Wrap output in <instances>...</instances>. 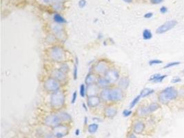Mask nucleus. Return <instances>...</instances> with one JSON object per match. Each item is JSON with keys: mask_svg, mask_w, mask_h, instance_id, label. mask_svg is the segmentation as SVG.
Returning <instances> with one entry per match:
<instances>
[{"mask_svg": "<svg viewBox=\"0 0 184 138\" xmlns=\"http://www.w3.org/2000/svg\"><path fill=\"white\" fill-rule=\"evenodd\" d=\"M65 102L66 96L63 91L59 90L51 94L50 99V105L53 109H60L64 106Z\"/></svg>", "mask_w": 184, "mask_h": 138, "instance_id": "nucleus-3", "label": "nucleus"}, {"mask_svg": "<svg viewBox=\"0 0 184 138\" xmlns=\"http://www.w3.org/2000/svg\"><path fill=\"white\" fill-rule=\"evenodd\" d=\"M117 113V110L115 106H108L104 108V115L108 118H113Z\"/></svg>", "mask_w": 184, "mask_h": 138, "instance_id": "nucleus-17", "label": "nucleus"}, {"mask_svg": "<svg viewBox=\"0 0 184 138\" xmlns=\"http://www.w3.org/2000/svg\"><path fill=\"white\" fill-rule=\"evenodd\" d=\"M96 84L97 85L99 88H109V86H111L110 82L105 78L104 76H99L98 77L97 81Z\"/></svg>", "mask_w": 184, "mask_h": 138, "instance_id": "nucleus-20", "label": "nucleus"}, {"mask_svg": "<svg viewBox=\"0 0 184 138\" xmlns=\"http://www.w3.org/2000/svg\"><path fill=\"white\" fill-rule=\"evenodd\" d=\"M78 66H79V58L77 57H75V64L73 66V79L76 80L78 78Z\"/></svg>", "mask_w": 184, "mask_h": 138, "instance_id": "nucleus-27", "label": "nucleus"}, {"mask_svg": "<svg viewBox=\"0 0 184 138\" xmlns=\"http://www.w3.org/2000/svg\"><path fill=\"white\" fill-rule=\"evenodd\" d=\"M44 123L48 126L55 128L62 124V122L57 113H52L44 118Z\"/></svg>", "mask_w": 184, "mask_h": 138, "instance_id": "nucleus-7", "label": "nucleus"}, {"mask_svg": "<svg viewBox=\"0 0 184 138\" xmlns=\"http://www.w3.org/2000/svg\"><path fill=\"white\" fill-rule=\"evenodd\" d=\"M180 64H181V63H180L179 62H169V63H167V64H165V66H163V68H164V69H165V68H171V67L179 65Z\"/></svg>", "mask_w": 184, "mask_h": 138, "instance_id": "nucleus-33", "label": "nucleus"}, {"mask_svg": "<svg viewBox=\"0 0 184 138\" xmlns=\"http://www.w3.org/2000/svg\"><path fill=\"white\" fill-rule=\"evenodd\" d=\"M44 138H56V137L54 133L48 132L44 135Z\"/></svg>", "mask_w": 184, "mask_h": 138, "instance_id": "nucleus-39", "label": "nucleus"}, {"mask_svg": "<svg viewBox=\"0 0 184 138\" xmlns=\"http://www.w3.org/2000/svg\"><path fill=\"white\" fill-rule=\"evenodd\" d=\"M178 98V90L175 87H167L165 89L159 92L158 94V101L162 104H167L172 100Z\"/></svg>", "mask_w": 184, "mask_h": 138, "instance_id": "nucleus-1", "label": "nucleus"}, {"mask_svg": "<svg viewBox=\"0 0 184 138\" xmlns=\"http://www.w3.org/2000/svg\"><path fill=\"white\" fill-rule=\"evenodd\" d=\"M50 77L55 79V80H58L61 83L65 82L67 80L66 73H65L64 72L61 70L60 68L53 69V70L50 72Z\"/></svg>", "mask_w": 184, "mask_h": 138, "instance_id": "nucleus-12", "label": "nucleus"}, {"mask_svg": "<svg viewBox=\"0 0 184 138\" xmlns=\"http://www.w3.org/2000/svg\"><path fill=\"white\" fill-rule=\"evenodd\" d=\"M110 69V65L105 60L98 61L93 66V72L99 75V76H103L106 72Z\"/></svg>", "mask_w": 184, "mask_h": 138, "instance_id": "nucleus-5", "label": "nucleus"}, {"mask_svg": "<svg viewBox=\"0 0 184 138\" xmlns=\"http://www.w3.org/2000/svg\"><path fill=\"white\" fill-rule=\"evenodd\" d=\"M78 5L79 6V8L83 9V8L86 6V0H79V1Z\"/></svg>", "mask_w": 184, "mask_h": 138, "instance_id": "nucleus-38", "label": "nucleus"}, {"mask_svg": "<svg viewBox=\"0 0 184 138\" xmlns=\"http://www.w3.org/2000/svg\"><path fill=\"white\" fill-rule=\"evenodd\" d=\"M93 121H102L101 119H100V118H98V117H93Z\"/></svg>", "mask_w": 184, "mask_h": 138, "instance_id": "nucleus-49", "label": "nucleus"}, {"mask_svg": "<svg viewBox=\"0 0 184 138\" xmlns=\"http://www.w3.org/2000/svg\"><path fill=\"white\" fill-rule=\"evenodd\" d=\"M53 21L55 23L60 24H64L66 23V20L59 13H56L53 15Z\"/></svg>", "mask_w": 184, "mask_h": 138, "instance_id": "nucleus-24", "label": "nucleus"}, {"mask_svg": "<svg viewBox=\"0 0 184 138\" xmlns=\"http://www.w3.org/2000/svg\"><path fill=\"white\" fill-rule=\"evenodd\" d=\"M50 31H51L52 33L57 37V39H60V40H63L66 37V33L64 31V28L62 24H57V23L54 22L50 26Z\"/></svg>", "mask_w": 184, "mask_h": 138, "instance_id": "nucleus-6", "label": "nucleus"}, {"mask_svg": "<svg viewBox=\"0 0 184 138\" xmlns=\"http://www.w3.org/2000/svg\"><path fill=\"white\" fill-rule=\"evenodd\" d=\"M48 55L52 61L57 63H62L66 60V53L64 49L60 46H54L48 52Z\"/></svg>", "mask_w": 184, "mask_h": 138, "instance_id": "nucleus-2", "label": "nucleus"}, {"mask_svg": "<svg viewBox=\"0 0 184 138\" xmlns=\"http://www.w3.org/2000/svg\"><path fill=\"white\" fill-rule=\"evenodd\" d=\"M124 97V91L119 87L111 88L110 91V102H118L123 100Z\"/></svg>", "mask_w": 184, "mask_h": 138, "instance_id": "nucleus-8", "label": "nucleus"}, {"mask_svg": "<svg viewBox=\"0 0 184 138\" xmlns=\"http://www.w3.org/2000/svg\"><path fill=\"white\" fill-rule=\"evenodd\" d=\"M82 106H83V109L85 110V111H88V105H87V104H85V103H83L82 104Z\"/></svg>", "mask_w": 184, "mask_h": 138, "instance_id": "nucleus-46", "label": "nucleus"}, {"mask_svg": "<svg viewBox=\"0 0 184 138\" xmlns=\"http://www.w3.org/2000/svg\"><path fill=\"white\" fill-rule=\"evenodd\" d=\"M77 99V92L75 91H74L73 95H72V98H71V101H70V103H71L72 104H74L76 102Z\"/></svg>", "mask_w": 184, "mask_h": 138, "instance_id": "nucleus-36", "label": "nucleus"}, {"mask_svg": "<svg viewBox=\"0 0 184 138\" xmlns=\"http://www.w3.org/2000/svg\"><path fill=\"white\" fill-rule=\"evenodd\" d=\"M163 0H150V2L152 4H159L163 2Z\"/></svg>", "mask_w": 184, "mask_h": 138, "instance_id": "nucleus-43", "label": "nucleus"}, {"mask_svg": "<svg viewBox=\"0 0 184 138\" xmlns=\"http://www.w3.org/2000/svg\"><path fill=\"white\" fill-rule=\"evenodd\" d=\"M62 123H68L72 121V117L66 111H59L57 113Z\"/></svg>", "mask_w": 184, "mask_h": 138, "instance_id": "nucleus-22", "label": "nucleus"}, {"mask_svg": "<svg viewBox=\"0 0 184 138\" xmlns=\"http://www.w3.org/2000/svg\"><path fill=\"white\" fill-rule=\"evenodd\" d=\"M61 70H62L63 72H64L65 73H68L69 71H70V67L68 64L64 63V62H62V63H60V68Z\"/></svg>", "mask_w": 184, "mask_h": 138, "instance_id": "nucleus-32", "label": "nucleus"}, {"mask_svg": "<svg viewBox=\"0 0 184 138\" xmlns=\"http://www.w3.org/2000/svg\"><path fill=\"white\" fill-rule=\"evenodd\" d=\"M41 1H42V3H44V4H50V3H51L53 0H41Z\"/></svg>", "mask_w": 184, "mask_h": 138, "instance_id": "nucleus-45", "label": "nucleus"}, {"mask_svg": "<svg viewBox=\"0 0 184 138\" xmlns=\"http://www.w3.org/2000/svg\"><path fill=\"white\" fill-rule=\"evenodd\" d=\"M154 93V91L153 89L150 88H144L143 90H141V93H140V95L141 97V98H145L146 97L149 96V95H152V93Z\"/></svg>", "mask_w": 184, "mask_h": 138, "instance_id": "nucleus-26", "label": "nucleus"}, {"mask_svg": "<svg viewBox=\"0 0 184 138\" xmlns=\"http://www.w3.org/2000/svg\"><path fill=\"white\" fill-rule=\"evenodd\" d=\"M99 127V124L97 123H93V124H90L89 125H88V132L90 134H95L97 131H98Z\"/></svg>", "mask_w": 184, "mask_h": 138, "instance_id": "nucleus-25", "label": "nucleus"}, {"mask_svg": "<svg viewBox=\"0 0 184 138\" xmlns=\"http://www.w3.org/2000/svg\"><path fill=\"white\" fill-rule=\"evenodd\" d=\"M177 24V22L176 20H170L167 22L163 23L162 25L159 26L156 30V33L157 34H163L167 31H170L171 29H174Z\"/></svg>", "mask_w": 184, "mask_h": 138, "instance_id": "nucleus-10", "label": "nucleus"}, {"mask_svg": "<svg viewBox=\"0 0 184 138\" xmlns=\"http://www.w3.org/2000/svg\"><path fill=\"white\" fill-rule=\"evenodd\" d=\"M163 63V61L158 60V59H154V60H152L149 61L148 64L150 66H154V65H158L161 64Z\"/></svg>", "mask_w": 184, "mask_h": 138, "instance_id": "nucleus-34", "label": "nucleus"}, {"mask_svg": "<svg viewBox=\"0 0 184 138\" xmlns=\"http://www.w3.org/2000/svg\"><path fill=\"white\" fill-rule=\"evenodd\" d=\"M148 107L149 111H150V113H152L155 111H157V110L159 109L161 107L160 104L157 102H152L149 105H148Z\"/></svg>", "mask_w": 184, "mask_h": 138, "instance_id": "nucleus-28", "label": "nucleus"}, {"mask_svg": "<svg viewBox=\"0 0 184 138\" xmlns=\"http://www.w3.org/2000/svg\"><path fill=\"white\" fill-rule=\"evenodd\" d=\"M61 87H62V83L50 76L46 79L44 82V88L48 93H55L60 90Z\"/></svg>", "mask_w": 184, "mask_h": 138, "instance_id": "nucleus-4", "label": "nucleus"}, {"mask_svg": "<svg viewBox=\"0 0 184 138\" xmlns=\"http://www.w3.org/2000/svg\"><path fill=\"white\" fill-rule=\"evenodd\" d=\"M123 1H125L126 3H128V4L132 2V0H123Z\"/></svg>", "mask_w": 184, "mask_h": 138, "instance_id": "nucleus-50", "label": "nucleus"}, {"mask_svg": "<svg viewBox=\"0 0 184 138\" xmlns=\"http://www.w3.org/2000/svg\"><path fill=\"white\" fill-rule=\"evenodd\" d=\"M141 99V97L140 94L137 95V96H136L135 98H134V99L131 101V102L130 103V105H129L130 109H132V108H134V106H135L136 105H137V104L139 102V101H140Z\"/></svg>", "mask_w": 184, "mask_h": 138, "instance_id": "nucleus-30", "label": "nucleus"}, {"mask_svg": "<svg viewBox=\"0 0 184 138\" xmlns=\"http://www.w3.org/2000/svg\"><path fill=\"white\" fill-rule=\"evenodd\" d=\"M101 98L98 95L88 97V98H87V105L90 108L97 107L99 105L101 104Z\"/></svg>", "mask_w": 184, "mask_h": 138, "instance_id": "nucleus-13", "label": "nucleus"}, {"mask_svg": "<svg viewBox=\"0 0 184 138\" xmlns=\"http://www.w3.org/2000/svg\"><path fill=\"white\" fill-rule=\"evenodd\" d=\"M178 97L181 98H184V86L181 87L178 90Z\"/></svg>", "mask_w": 184, "mask_h": 138, "instance_id": "nucleus-37", "label": "nucleus"}, {"mask_svg": "<svg viewBox=\"0 0 184 138\" xmlns=\"http://www.w3.org/2000/svg\"><path fill=\"white\" fill-rule=\"evenodd\" d=\"M103 76L110 82L111 84H115V82H118L120 79V73L117 69L115 68H110L109 70L106 72Z\"/></svg>", "mask_w": 184, "mask_h": 138, "instance_id": "nucleus-9", "label": "nucleus"}, {"mask_svg": "<svg viewBox=\"0 0 184 138\" xmlns=\"http://www.w3.org/2000/svg\"><path fill=\"white\" fill-rule=\"evenodd\" d=\"M152 16H153V13H152V12L147 13L144 15V17H145L146 19H150V18L152 17Z\"/></svg>", "mask_w": 184, "mask_h": 138, "instance_id": "nucleus-41", "label": "nucleus"}, {"mask_svg": "<svg viewBox=\"0 0 184 138\" xmlns=\"http://www.w3.org/2000/svg\"><path fill=\"white\" fill-rule=\"evenodd\" d=\"M88 117H85L84 120H83V124H84V126H87L88 125Z\"/></svg>", "mask_w": 184, "mask_h": 138, "instance_id": "nucleus-47", "label": "nucleus"}, {"mask_svg": "<svg viewBox=\"0 0 184 138\" xmlns=\"http://www.w3.org/2000/svg\"><path fill=\"white\" fill-rule=\"evenodd\" d=\"M150 114V111H149L148 107V106H141L137 109V115L139 117H146Z\"/></svg>", "mask_w": 184, "mask_h": 138, "instance_id": "nucleus-23", "label": "nucleus"}, {"mask_svg": "<svg viewBox=\"0 0 184 138\" xmlns=\"http://www.w3.org/2000/svg\"><path fill=\"white\" fill-rule=\"evenodd\" d=\"M167 12V8L165 6H161V8L160 9V13L162 14H165Z\"/></svg>", "mask_w": 184, "mask_h": 138, "instance_id": "nucleus-42", "label": "nucleus"}, {"mask_svg": "<svg viewBox=\"0 0 184 138\" xmlns=\"http://www.w3.org/2000/svg\"><path fill=\"white\" fill-rule=\"evenodd\" d=\"M183 73H184V70H183Z\"/></svg>", "mask_w": 184, "mask_h": 138, "instance_id": "nucleus-51", "label": "nucleus"}, {"mask_svg": "<svg viewBox=\"0 0 184 138\" xmlns=\"http://www.w3.org/2000/svg\"><path fill=\"white\" fill-rule=\"evenodd\" d=\"M127 138H137V137L134 133H130L128 135Z\"/></svg>", "mask_w": 184, "mask_h": 138, "instance_id": "nucleus-44", "label": "nucleus"}, {"mask_svg": "<svg viewBox=\"0 0 184 138\" xmlns=\"http://www.w3.org/2000/svg\"><path fill=\"white\" fill-rule=\"evenodd\" d=\"M86 84H81L79 86V95L81 98H85L86 95Z\"/></svg>", "mask_w": 184, "mask_h": 138, "instance_id": "nucleus-31", "label": "nucleus"}, {"mask_svg": "<svg viewBox=\"0 0 184 138\" xmlns=\"http://www.w3.org/2000/svg\"><path fill=\"white\" fill-rule=\"evenodd\" d=\"M68 128L65 124H61L54 128V133L56 138H63L68 134Z\"/></svg>", "mask_w": 184, "mask_h": 138, "instance_id": "nucleus-11", "label": "nucleus"}, {"mask_svg": "<svg viewBox=\"0 0 184 138\" xmlns=\"http://www.w3.org/2000/svg\"><path fill=\"white\" fill-rule=\"evenodd\" d=\"M130 85V79L127 77H122L121 78L119 79V80L118 81V87L124 90L127 89L128 88Z\"/></svg>", "mask_w": 184, "mask_h": 138, "instance_id": "nucleus-21", "label": "nucleus"}, {"mask_svg": "<svg viewBox=\"0 0 184 138\" xmlns=\"http://www.w3.org/2000/svg\"><path fill=\"white\" fill-rule=\"evenodd\" d=\"M75 135H76V136L79 135H80V130L79 129H77L75 130Z\"/></svg>", "mask_w": 184, "mask_h": 138, "instance_id": "nucleus-48", "label": "nucleus"}, {"mask_svg": "<svg viewBox=\"0 0 184 138\" xmlns=\"http://www.w3.org/2000/svg\"><path fill=\"white\" fill-rule=\"evenodd\" d=\"M132 111H131V109H125L123 111V116L125 117H128L132 115Z\"/></svg>", "mask_w": 184, "mask_h": 138, "instance_id": "nucleus-35", "label": "nucleus"}, {"mask_svg": "<svg viewBox=\"0 0 184 138\" xmlns=\"http://www.w3.org/2000/svg\"><path fill=\"white\" fill-rule=\"evenodd\" d=\"M145 129V124L142 121L137 120L133 123L132 131L137 134H141Z\"/></svg>", "mask_w": 184, "mask_h": 138, "instance_id": "nucleus-14", "label": "nucleus"}, {"mask_svg": "<svg viewBox=\"0 0 184 138\" xmlns=\"http://www.w3.org/2000/svg\"><path fill=\"white\" fill-rule=\"evenodd\" d=\"M181 82V79L179 77H175V78H174L172 80L171 82L173 84H177V83H179V82Z\"/></svg>", "mask_w": 184, "mask_h": 138, "instance_id": "nucleus-40", "label": "nucleus"}, {"mask_svg": "<svg viewBox=\"0 0 184 138\" xmlns=\"http://www.w3.org/2000/svg\"><path fill=\"white\" fill-rule=\"evenodd\" d=\"M99 93V88L96 84H95L89 85L87 86L86 88V95L87 97H91L95 96V95H98Z\"/></svg>", "mask_w": 184, "mask_h": 138, "instance_id": "nucleus-15", "label": "nucleus"}, {"mask_svg": "<svg viewBox=\"0 0 184 138\" xmlns=\"http://www.w3.org/2000/svg\"><path fill=\"white\" fill-rule=\"evenodd\" d=\"M142 37L144 40H149V39H152V33L150 29H146L143 31Z\"/></svg>", "mask_w": 184, "mask_h": 138, "instance_id": "nucleus-29", "label": "nucleus"}, {"mask_svg": "<svg viewBox=\"0 0 184 138\" xmlns=\"http://www.w3.org/2000/svg\"><path fill=\"white\" fill-rule=\"evenodd\" d=\"M110 91H111V88H103L99 93V98H101V102H110Z\"/></svg>", "mask_w": 184, "mask_h": 138, "instance_id": "nucleus-18", "label": "nucleus"}, {"mask_svg": "<svg viewBox=\"0 0 184 138\" xmlns=\"http://www.w3.org/2000/svg\"><path fill=\"white\" fill-rule=\"evenodd\" d=\"M97 78L98 77L97 76L96 74L94 72H89L88 75H86V78H85V84H86V86L95 84L97 83Z\"/></svg>", "mask_w": 184, "mask_h": 138, "instance_id": "nucleus-16", "label": "nucleus"}, {"mask_svg": "<svg viewBox=\"0 0 184 138\" xmlns=\"http://www.w3.org/2000/svg\"><path fill=\"white\" fill-rule=\"evenodd\" d=\"M167 77V75H161L160 73H155L151 75L149 78V82H153V83H160L162 82Z\"/></svg>", "mask_w": 184, "mask_h": 138, "instance_id": "nucleus-19", "label": "nucleus"}]
</instances>
